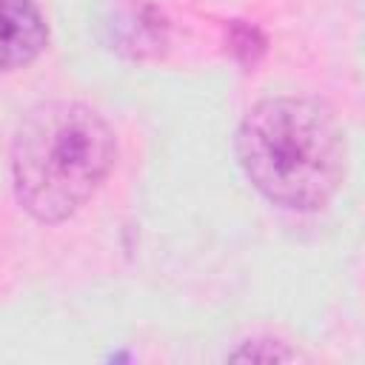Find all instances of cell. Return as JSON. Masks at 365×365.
Wrapping results in <instances>:
<instances>
[{"mask_svg": "<svg viewBox=\"0 0 365 365\" xmlns=\"http://www.w3.org/2000/svg\"><path fill=\"white\" fill-rule=\"evenodd\" d=\"M228 359H234V362H288V359H297V351L285 348L277 339H254V342H245L242 348H237L234 354H228Z\"/></svg>", "mask_w": 365, "mask_h": 365, "instance_id": "8992f818", "label": "cell"}, {"mask_svg": "<svg viewBox=\"0 0 365 365\" xmlns=\"http://www.w3.org/2000/svg\"><path fill=\"white\" fill-rule=\"evenodd\" d=\"M228 46H231V51H234V57L240 63L254 66L262 57V51H265V37H262V31L257 26L234 20L231 29H228Z\"/></svg>", "mask_w": 365, "mask_h": 365, "instance_id": "5b68a950", "label": "cell"}, {"mask_svg": "<svg viewBox=\"0 0 365 365\" xmlns=\"http://www.w3.org/2000/svg\"><path fill=\"white\" fill-rule=\"evenodd\" d=\"M114 160L117 140L100 111L68 100L40 103L14 131V197L37 222H63L97 194Z\"/></svg>", "mask_w": 365, "mask_h": 365, "instance_id": "7a4b0ae2", "label": "cell"}, {"mask_svg": "<svg viewBox=\"0 0 365 365\" xmlns=\"http://www.w3.org/2000/svg\"><path fill=\"white\" fill-rule=\"evenodd\" d=\"M48 46V26L34 0H0V71L34 63Z\"/></svg>", "mask_w": 365, "mask_h": 365, "instance_id": "3957f363", "label": "cell"}, {"mask_svg": "<svg viewBox=\"0 0 365 365\" xmlns=\"http://www.w3.org/2000/svg\"><path fill=\"white\" fill-rule=\"evenodd\" d=\"M120 31V40L114 48L131 54V57H148L157 54L165 43V20L157 9L148 3H137L125 11V23H114Z\"/></svg>", "mask_w": 365, "mask_h": 365, "instance_id": "277c9868", "label": "cell"}, {"mask_svg": "<svg viewBox=\"0 0 365 365\" xmlns=\"http://www.w3.org/2000/svg\"><path fill=\"white\" fill-rule=\"evenodd\" d=\"M234 151L248 182L274 205L317 211L345 180V134L317 97L259 100L240 123Z\"/></svg>", "mask_w": 365, "mask_h": 365, "instance_id": "6da1fadb", "label": "cell"}]
</instances>
